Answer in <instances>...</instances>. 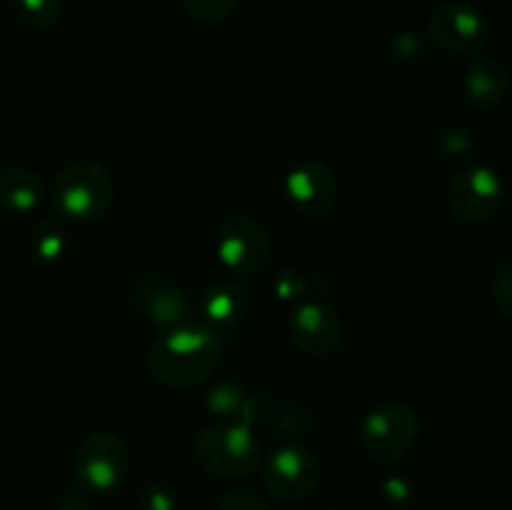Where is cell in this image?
Segmentation results:
<instances>
[{
  "mask_svg": "<svg viewBox=\"0 0 512 510\" xmlns=\"http://www.w3.org/2000/svg\"><path fill=\"white\" fill-rule=\"evenodd\" d=\"M10 8L25 28L33 30H50L63 15L60 0H10Z\"/></svg>",
  "mask_w": 512,
  "mask_h": 510,
  "instance_id": "obj_17",
  "label": "cell"
},
{
  "mask_svg": "<svg viewBox=\"0 0 512 510\" xmlns=\"http://www.w3.org/2000/svg\"><path fill=\"white\" fill-rule=\"evenodd\" d=\"M490 298H493L495 308L512 320V258L495 270L493 280H490Z\"/></svg>",
  "mask_w": 512,
  "mask_h": 510,
  "instance_id": "obj_20",
  "label": "cell"
},
{
  "mask_svg": "<svg viewBox=\"0 0 512 510\" xmlns=\"http://www.w3.org/2000/svg\"><path fill=\"white\" fill-rule=\"evenodd\" d=\"M425 50H428V45H425L423 35L418 33H400L393 40V58L398 63H418Z\"/></svg>",
  "mask_w": 512,
  "mask_h": 510,
  "instance_id": "obj_23",
  "label": "cell"
},
{
  "mask_svg": "<svg viewBox=\"0 0 512 510\" xmlns=\"http://www.w3.org/2000/svg\"><path fill=\"white\" fill-rule=\"evenodd\" d=\"M435 145L445 158H465L473 148V138L463 125H445L435 135Z\"/></svg>",
  "mask_w": 512,
  "mask_h": 510,
  "instance_id": "obj_19",
  "label": "cell"
},
{
  "mask_svg": "<svg viewBox=\"0 0 512 510\" xmlns=\"http://www.w3.org/2000/svg\"><path fill=\"white\" fill-rule=\"evenodd\" d=\"M43 198V183L38 173L23 165L0 168V208L8 213H30Z\"/></svg>",
  "mask_w": 512,
  "mask_h": 510,
  "instance_id": "obj_15",
  "label": "cell"
},
{
  "mask_svg": "<svg viewBox=\"0 0 512 510\" xmlns=\"http://www.w3.org/2000/svg\"><path fill=\"white\" fill-rule=\"evenodd\" d=\"M253 400L245 393L240 385L235 383H220L215 385L208 393V410L218 418H223L225 423H243L250 425V415H253Z\"/></svg>",
  "mask_w": 512,
  "mask_h": 510,
  "instance_id": "obj_16",
  "label": "cell"
},
{
  "mask_svg": "<svg viewBox=\"0 0 512 510\" xmlns=\"http://www.w3.org/2000/svg\"><path fill=\"white\" fill-rule=\"evenodd\" d=\"M55 510H93V505H90V500L85 498V493L78 485H65L58 493Z\"/></svg>",
  "mask_w": 512,
  "mask_h": 510,
  "instance_id": "obj_24",
  "label": "cell"
},
{
  "mask_svg": "<svg viewBox=\"0 0 512 510\" xmlns=\"http://www.w3.org/2000/svg\"><path fill=\"white\" fill-rule=\"evenodd\" d=\"M275 290L280 293V298L288 300V298H298L303 293V283H300V275L298 273H283L280 280L275 283Z\"/></svg>",
  "mask_w": 512,
  "mask_h": 510,
  "instance_id": "obj_25",
  "label": "cell"
},
{
  "mask_svg": "<svg viewBox=\"0 0 512 510\" xmlns=\"http://www.w3.org/2000/svg\"><path fill=\"white\" fill-rule=\"evenodd\" d=\"M428 33L450 55H478L490 40V20L470 0H445L430 13Z\"/></svg>",
  "mask_w": 512,
  "mask_h": 510,
  "instance_id": "obj_9",
  "label": "cell"
},
{
  "mask_svg": "<svg viewBox=\"0 0 512 510\" xmlns=\"http://www.w3.org/2000/svg\"><path fill=\"white\" fill-rule=\"evenodd\" d=\"M133 468V450L113 430H95L78 445L73 478L83 493H110L120 488Z\"/></svg>",
  "mask_w": 512,
  "mask_h": 510,
  "instance_id": "obj_4",
  "label": "cell"
},
{
  "mask_svg": "<svg viewBox=\"0 0 512 510\" xmlns=\"http://www.w3.org/2000/svg\"><path fill=\"white\" fill-rule=\"evenodd\" d=\"M383 495H385V500H388V503L403 505V503H408V500H410V488H408V485L400 483V480H390V483L385 485Z\"/></svg>",
  "mask_w": 512,
  "mask_h": 510,
  "instance_id": "obj_26",
  "label": "cell"
},
{
  "mask_svg": "<svg viewBox=\"0 0 512 510\" xmlns=\"http://www.w3.org/2000/svg\"><path fill=\"white\" fill-rule=\"evenodd\" d=\"M180 3H183L185 13L193 20L205 25H215L228 20L240 8L243 0H180Z\"/></svg>",
  "mask_w": 512,
  "mask_h": 510,
  "instance_id": "obj_18",
  "label": "cell"
},
{
  "mask_svg": "<svg viewBox=\"0 0 512 510\" xmlns=\"http://www.w3.org/2000/svg\"><path fill=\"white\" fill-rule=\"evenodd\" d=\"M223 345L210 328H180L163 330L150 343L145 355V368L155 383L173 390H188L205 383L218 370Z\"/></svg>",
  "mask_w": 512,
  "mask_h": 510,
  "instance_id": "obj_1",
  "label": "cell"
},
{
  "mask_svg": "<svg viewBox=\"0 0 512 510\" xmlns=\"http://www.w3.org/2000/svg\"><path fill=\"white\" fill-rule=\"evenodd\" d=\"M58 235H55V240L53 238H40L38 240V250H40V255H43V258H58V255H60V238H58Z\"/></svg>",
  "mask_w": 512,
  "mask_h": 510,
  "instance_id": "obj_27",
  "label": "cell"
},
{
  "mask_svg": "<svg viewBox=\"0 0 512 510\" xmlns=\"http://www.w3.org/2000/svg\"><path fill=\"white\" fill-rule=\"evenodd\" d=\"M193 460L205 475L215 480L248 478L260 463V443L250 425H210L195 438Z\"/></svg>",
  "mask_w": 512,
  "mask_h": 510,
  "instance_id": "obj_3",
  "label": "cell"
},
{
  "mask_svg": "<svg viewBox=\"0 0 512 510\" xmlns=\"http://www.w3.org/2000/svg\"><path fill=\"white\" fill-rule=\"evenodd\" d=\"M263 485L283 505H300L315 495L320 485V465L308 448L285 443L273 450L263 465Z\"/></svg>",
  "mask_w": 512,
  "mask_h": 510,
  "instance_id": "obj_8",
  "label": "cell"
},
{
  "mask_svg": "<svg viewBox=\"0 0 512 510\" xmlns=\"http://www.w3.org/2000/svg\"><path fill=\"white\" fill-rule=\"evenodd\" d=\"M50 203L65 220L80 225L95 223L115 203V180L100 160H68L55 173L50 185Z\"/></svg>",
  "mask_w": 512,
  "mask_h": 510,
  "instance_id": "obj_2",
  "label": "cell"
},
{
  "mask_svg": "<svg viewBox=\"0 0 512 510\" xmlns=\"http://www.w3.org/2000/svg\"><path fill=\"white\" fill-rule=\"evenodd\" d=\"M288 333L295 348L310 358H330L345 345V320L323 303H303L290 313Z\"/></svg>",
  "mask_w": 512,
  "mask_h": 510,
  "instance_id": "obj_10",
  "label": "cell"
},
{
  "mask_svg": "<svg viewBox=\"0 0 512 510\" xmlns=\"http://www.w3.org/2000/svg\"><path fill=\"white\" fill-rule=\"evenodd\" d=\"M130 298H133L135 310L148 320L150 325H158L163 330L180 328L188 325L193 318V303H190L188 293L173 280L163 278V275H140L133 280L130 288Z\"/></svg>",
  "mask_w": 512,
  "mask_h": 510,
  "instance_id": "obj_12",
  "label": "cell"
},
{
  "mask_svg": "<svg viewBox=\"0 0 512 510\" xmlns=\"http://www.w3.org/2000/svg\"><path fill=\"white\" fill-rule=\"evenodd\" d=\"M215 253L235 275H260L273 255V238L255 215L235 213L220 223L215 233Z\"/></svg>",
  "mask_w": 512,
  "mask_h": 510,
  "instance_id": "obj_6",
  "label": "cell"
},
{
  "mask_svg": "<svg viewBox=\"0 0 512 510\" xmlns=\"http://www.w3.org/2000/svg\"><path fill=\"white\" fill-rule=\"evenodd\" d=\"M338 193V178L320 160H298L285 175V195L305 218H328L338 205Z\"/></svg>",
  "mask_w": 512,
  "mask_h": 510,
  "instance_id": "obj_11",
  "label": "cell"
},
{
  "mask_svg": "<svg viewBox=\"0 0 512 510\" xmlns=\"http://www.w3.org/2000/svg\"><path fill=\"white\" fill-rule=\"evenodd\" d=\"M215 510H270L263 495L253 488H233L223 493L215 503Z\"/></svg>",
  "mask_w": 512,
  "mask_h": 510,
  "instance_id": "obj_21",
  "label": "cell"
},
{
  "mask_svg": "<svg viewBox=\"0 0 512 510\" xmlns=\"http://www.w3.org/2000/svg\"><path fill=\"white\" fill-rule=\"evenodd\" d=\"M140 508L143 510H175L178 500L175 493L163 483H145L140 490Z\"/></svg>",
  "mask_w": 512,
  "mask_h": 510,
  "instance_id": "obj_22",
  "label": "cell"
},
{
  "mask_svg": "<svg viewBox=\"0 0 512 510\" xmlns=\"http://www.w3.org/2000/svg\"><path fill=\"white\" fill-rule=\"evenodd\" d=\"M420 438V418L403 400H385L363 418L358 443L368 458L393 463L405 458Z\"/></svg>",
  "mask_w": 512,
  "mask_h": 510,
  "instance_id": "obj_5",
  "label": "cell"
},
{
  "mask_svg": "<svg viewBox=\"0 0 512 510\" xmlns=\"http://www.w3.org/2000/svg\"><path fill=\"white\" fill-rule=\"evenodd\" d=\"M198 310L205 320V328H210L213 333L238 328L253 310V295L235 278L215 280L200 295Z\"/></svg>",
  "mask_w": 512,
  "mask_h": 510,
  "instance_id": "obj_13",
  "label": "cell"
},
{
  "mask_svg": "<svg viewBox=\"0 0 512 510\" xmlns=\"http://www.w3.org/2000/svg\"><path fill=\"white\" fill-rule=\"evenodd\" d=\"M445 203L458 223H490L505 203V183L488 165H468L458 170L448 183Z\"/></svg>",
  "mask_w": 512,
  "mask_h": 510,
  "instance_id": "obj_7",
  "label": "cell"
},
{
  "mask_svg": "<svg viewBox=\"0 0 512 510\" xmlns=\"http://www.w3.org/2000/svg\"><path fill=\"white\" fill-rule=\"evenodd\" d=\"M463 95L475 108H495L510 93V68L495 55H473L463 70Z\"/></svg>",
  "mask_w": 512,
  "mask_h": 510,
  "instance_id": "obj_14",
  "label": "cell"
}]
</instances>
